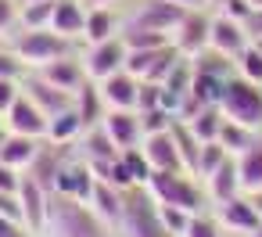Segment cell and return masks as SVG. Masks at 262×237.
I'll return each mask as SVG.
<instances>
[{
	"label": "cell",
	"mask_w": 262,
	"mask_h": 237,
	"mask_svg": "<svg viewBox=\"0 0 262 237\" xmlns=\"http://www.w3.org/2000/svg\"><path fill=\"white\" fill-rule=\"evenodd\" d=\"M233 65H237V76H241V79H248V83L262 87V47H258V44H251V47H248Z\"/></svg>",
	"instance_id": "obj_35"
},
{
	"label": "cell",
	"mask_w": 262,
	"mask_h": 237,
	"mask_svg": "<svg viewBox=\"0 0 262 237\" xmlns=\"http://www.w3.org/2000/svg\"><path fill=\"white\" fill-rule=\"evenodd\" d=\"M151 108H162V83H147V79H140L137 112H151Z\"/></svg>",
	"instance_id": "obj_42"
},
{
	"label": "cell",
	"mask_w": 262,
	"mask_h": 237,
	"mask_svg": "<svg viewBox=\"0 0 262 237\" xmlns=\"http://www.w3.org/2000/svg\"><path fill=\"white\" fill-rule=\"evenodd\" d=\"M76 112H79V119H83V126H86V130H94V126H101V122H104L108 104H104L101 87H97L94 79H86V83L76 90Z\"/></svg>",
	"instance_id": "obj_25"
},
{
	"label": "cell",
	"mask_w": 262,
	"mask_h": 237,
	"mask_svg": "<svg viewBox=\"0 0 262 237\" xmlns=\"http://www.w3.org/2000/svg\"><path fill=\"white\" fill-rule=\"evenodd\" d=\"M4 130H8V133H18V137H36V140H43V137H47V115L22 94V97L8 108Z\"/></svg>",
	"instance_id": "obj_13"
},
{
	"label": "cell",
	"mask_w": 262,
	"mask_h": 237,
	"mask_svg": "<svg viewBox=\"0 0 262 237\" xmlns=\"http://www.w3.org/2000/svg\"><path fill=\"white\" fill-rule=\"evenodd\" d=\"M190 65H194V72H201V76H212V79H233L237 76V65H233V58H226V54H219V51H201L198 58H190Z\"/></svg>",
	"instance_id": "obj_27"
},
{
	"label": "cell",
	"mask_w": 262,
	"mask_h": 237,
	"mask_svg": "<svg viewBox=\"0 0 262 237\" xmlns=\"http://www.w3.org/2000/svg\"><path fill=\"white\" fill-rule=\"evenodd\" d=\"M0 237H33L18 219H8V216H0Z\"/></svg>",
	"instance_id": "obj_46"
},
{
	"label": "cell",
	"mask_w": 262,
	"mask_h": 237,
	"mask_svg": "<svg viewBox=\"0 0 262 237\" xmlns=\"http://www.w3.org/2000/svg\"><path fill=\"white\" fill-rule=\"evenodd\" d=\"M212 216L219 219L223 233H237V237H251L258 230V223H262V216L255 212V205L248 201V194H237L230 201L212 205Z\"/></svg>",
	"instance_id": "obj_9"
},
{
	"label": "cell",
	"mask_w": 262,
	"mask_h": 237,
	"mask_svg": "<svg viewBox=\"0 0 262 237\" xmlns=\"http://www.w3.org/2000/svg\"><path fill=\"white\" fill-rule=\"evenodd\" d=\"M219 112H223V119L262 133V87H255L241 76L226 79L223 97H219Z\"/></svg>",
	"instance_id": "obj_3"
},
{
	"label": "cell",
	"mask_w": 262,
	"mask_h": 237,
	"mask_svg": "<svg viewBox=\"0 0 262 237\" xmlns=\"http://www.w3.org/2000/svg\"><path fill=\"white\" fill-rule=\"evenodd\" d=\"M94 4H115V0H86V8H94Z\"/></svg>",
	"instance_id": "obj_50"
},
{
	"label": "cell",
	"mask_w": 262,
	"mask_h": 237,
	"mask_svg": "<svg viewBox=\"0 0 262 237\" xmlns=\"http://www.w3.org/2000/svg\"><path fill=\"white\" fill-rule=\"evenodd\" d=\"M244 29H248V36H251V44H255V40H262V8H255V11L248 15V22H244Z\"/></svg>",
	"instance_id": "obj_47"
},
{
	"label": "cell",
	"mask_w": 262,
	"mask_h": 237,
	"mask_svg": "<svg viewBox=\"0 0 262 237\" xmlns=\"http://www.w3.org/2000/svg\"><path fill=\"white\" fill-rule=\"evenodd\" d=\"M18 4H33V0H18Z\"/></svg>",
	"instance_id": "obj_54"
},
{
	"label": "cell",
	"mask_w": 262,
	"mask_h": 237,
	"mask_svg": "<svg viewBox=\"0 0 262 237\" xmlns=\"http://www.w3.org/2000/svg\"><path fill=\"white\" fill-rule=\"evenodd\" d=\"M126 237H172L165 226H162V216H158V201L151 198L147 187H133L126 190V208H122V226H119Z\"/></svg>",
	"instance_id": "obj_4"
},
{
	"label": "cell",
	"mask_w": 262,
	"mask_h": 237,
	"mask_svg": "<svg viewBox=\"0 0 262 237\" xmlns=\"http://www.w3.org/2000/svg\"><path fill=\"white\" fill-rule=\"evenodd\" d=\"M190 8L169 4V0H140L133 4V11L122 18V29H144V33H165L172 40V29L183 22Z\"/></svg>",
	"instance_id": "obj_5"
},
{
	"label": "cell",
	"mask_w": 262,
	"mask_h": 237,
	"mask_svg": "<svg viewBox=\"0 0 262 237\" xmlns=\"http://www.w3.org/2000/svg\"><path fill=\"white\" fill-rule=\"evenodd\" d=\"M223 237H237V233H223Z\"/></svg>",
	"instance_id": "obj_56"
},
{
	"label": "cell",
	"mask_w": 262,
	"mask_h": 237,
	"mask_svg": "<svg viewBox=\"0 0 262 237\" xmlns=\"http://www.w3.org/2000/svg\"><path fill=\"white\" fill-rule=\"evenodd\" d=\"M258 137H262L258 130H248V126H241V122H230V119H223L219 144L226 147V155H230V158H241L248 147H255V140H258Z\"/></svg>",
	"instance_id": "obj_26"
},
{
	"label": "cell",
	"mask_w": 262,
	"mask_h": 237,
	"mask_svg": "<svg viewBox=\"0 0 262 237\" xmlns=\"http://www.w3.org/2000/svg\"><path fill=\"white\" fill-rule=\"evenodd\" d=\"M36 76H43L51 87H58V90H65V94H72L76 97V90L86 83V69H83V58H79V51L76 54H65V58H58V61H51V65H43V69H33Z\"/></svg>",
	"instance_id": "obj_15"
},
{
	"label": "cell",
	"mask_w": 262,
	"mask_h": 237,
	"mask_svg": "<svg viewBox=\"0 0 262 237\" xmlns=\"http://www.w3.org/2000/svg\"><path fill=\"white\" fill-rule=\"evenodd\" d=\"M158 216H162V226H165L172 237H183L194 212H187V208H180V205H158Z\"/></svg>",
	"instance_id": "obj_36"
},
{
	"label": "cell",
	"mask_w": 262,
	"mask_h": 237,
	"mask_svg": "<svg viewBox=\"0 0 262 237\" xmlns=\"http://www.w3.org/2000/svg\"><path fill=\"white\" fill-rule=\"evenodd\" d=\"M47 205H51V190L40 187L26 173L22 176V187H18V208H22V226L33 237H43V230H47Z\"/></svg>",
	"instance_id": "obj_8"
},
{
	"label": "cell",
	"mask_w": 262,
	"mask_h": 237,
	"mask_svg": "<svg viewBox=\"0 0 262 237\" xmlns=\"http://www.w3.org/2000/svg\"><path fill=\"white\" fill-rule=\"evenodd\" d=\"M8 44L26 61L29 72L33 69H43V65H51V61H58L65 54H76V44L65 40V36H58L54 29H18Z\"/></svg>",
	"instance_id": "obj_2"
},
{
	"label": "cell",
	"mask_w": 262,
	"mask_h": 237,
	"mask_svg": "<svg viewBox=\"0 0 262 237\" xmlns=\"http://www.w3.org/2000/svg\"><path fill=\"white\" fill-rule=\"evenodd\" d=\"M140 151H144L151 173H176V169H183L172 130H165V133H147V137L140 140Z\"/></svg>",
	"instance_id": "obj_14"
},
{
	"label": "cell",
	"mask_w": 262,
	"mask_h": 237,
	"mask_svg": "<svg viewBox=\"0 0 262 237\" xmlns=\"http://www.w3.org/2000/svg\"><path fill=\"white\" fill-rule=\"evenodd\" d=\"M251 237H262V223H258V230H255V233H251Z\"/></svg>",
	"instance_id": "obj_52"
},
{
	"label": "cell",
	"mask_w": 262,
	"mask_h": 237,
	"mask_svg": "<svg viewBox=\"0 0 262 237\" xmlns=\"http://www.w3.org/2000/svg\"><path fill=\"white\" fill-rule=\"evenodd\" d=\"M122 33V18L112 4H94L86 8V29H83V44H104L112 36Z\"/></svg>",
	"instance_id": "obj_20"
},
{
	"label": "cell",
	"mask_w": 262,
	"mask_h": 237,
	"mask_svg": "<svg viewBox=\"0 0 262 237\" xmlns=\"http://www.w3.org/2000/svg\"><path fill=\"white\" fill-rule=\"evenodd\" d=\"M22 94L47 115V119H54V115H61V112H69L72 104H76V97L72 94H65V90H58V87H51L43 76H36V72H26V79H22Z\"/></svg>",
	"instance_id": "obj_12"
},
{
	"label": "cell",
	"mask_w": 262,
	"mask_h": 237,
	"mask_svg": "<svg viewBox=\"0 0 262 237\" xmlns=\"http://www.w3.org/2000/svg\"><path fill=\"white\" fill-rule=\"evenodd\" d=\"M183 237H223V226H219V219L212 212H194Z\"/></svg>",
	"instance_id": "obj_37"
},
{
	"label": "cell",
	"mask_w": 262,
	"mask_h": 237,
	"mask_svg": "<svg viewBox=\"0 0 262 237\" xmlns=\"http://www.w3.org/2000/svg\"><path fill=\"white\" fill-rule=\"evenodd\" d=\"M137 115H140L144 137H147V133H165V130H172V122H176L165 108H151V112H137Z\"/></svg>",
	"instance_id": "obj_39"
},
{
	"label": "cell",
	"mask_w": 262,
	"mask_h": 237,
	"mask_svg": "<svg viewBox=\"0 0 262 237\" xmlns=\"http://www.w3.org/2000/svg\"><path fill=\"white\" fill-rule=\"evenodd\" d=\"M94 176H97L101 183H112L115 190H133V187H137V180H133L129 165L122 162V155H119L115 162H108V165H97V169H94Z\"/></svg>",
	"instance_id": "obj_32"
},
{
	"label": "cell",
	"mask_w": 262,
	"mask_h": 237,
	"mask_svg": "<svg viewBox=\"0 0 262 237\" xmlns=\"http://www.w3.org/2000/svg\"><path fill=\"white\" fill-rule=\"evenodd\" d=\"M122 162L129 165V173H133V180H137V187H147V180H151V165H147L144 151H140V147L122 151Z\"/></svg>",
	"instance_id": "obj_40"
},
{
	"label": "cell",
	"mask_w": 262,
	"mask_h": 237,
	"mask_svg": "<svg viewBox=\"0 0 262 237\" xmlns=\"http://www.w3.org/2000/svg\"><path fill=\"white\" fill-rule=\"evenodd\" d=\"M26 61L11 51V44H0V79H26Z\"/></svg>",
	"instance_id": "obj_38"
},
{
	"label": "cell",
	"mask_w": 262,
	"mask_h": 237,
	"mask_svg": "<svg viewBox=\"0 0 262 237\" xmlns=\"http://www.w3.org/2000/svg\"><path fill=\"white\" fill-rule=\"evenodd\" d=\"M40 147H43V140H36V137L4 133V140H0V162H4V165H15V169H22V173H26V169L36 162Z\"/></svg>",
	"instance_id": "obj_23"
},
{
	"label": "cell",
	"mask_w": 262,
	"mask_h": 237,
	"mask_svg": "<svg viewBox=\"0 0 262 237\" xmlns=\"http://www.w3.org/2000/svg\"><path fill=\"white\" fill-rule=\"evenodd\" d=\"M101 87V97L108 104V112H137V94H140V79L133 72H115L108 79L97 83Z\"/></svg>",
	"instance_id": "obj_16"
},
{
	"label": "cell",
	"mask_w": 262,
	"mask_h": 237,
	"mask_svg": "<svg viewBox=\"0 0 262 237\" xmlns=\"http://www.w3.org/2000/svg\"><path fill=\"white\" fill-rule=\"evenodd\" d=\"M22 97V79H0V112L8 115V108Z\"/></svg>",
	"instance_id": "obj_45"
},
{
	"label": "cell",
	"mask_w": 262,
	"mask_h": 237,
	"mask_svg": "<svg viewBox=\"0 0 262 237\" xmlns=\"http://www.w3.org/2000/svg\"><path fill=\"white\" fill-rule=\"evenodd\" d=\"M201 4H215V0H201Z\"/></svg>",
	"instance_id": "obj_55"
},
{
	"label": "cell",
	"mask_w": 262,
	"mask_h": 237,
	"mask_svg": "<svg viewBox=\"0 0 262 237\" xmlns=\"http://www.w3.org/2000/svg\"><path fill=\"white\" fill-rule=\"evenodd\" d=\"M83 133H86V126H83V119H79V112H76V104H72L69 112L47 119V137H43V140H47V144H58V147H76Z\"/></svg>",
	"instance_id": "obj_24"
},
{
	"label": "cell",
	"mask_w": 262,
	"mask_h": 237,
	"mask_svg": "<svg viewBox=\"0 0 262 237\" xmlns=\"http://www.w3.org/2000/svg\"><path fill=\"white\" fill-rule=\"evenodd\" d=\"M237 173H241V187H244V194L262 190V137L255 140V147H248V151L237 158Z\"/></svg>",
	"instance_id": "obj_28"
},
{
	"label": "cell",
	"mask_w": 262,
	"mask_h": 237,
	"mask_svg": "<svg viewBox=\"0 0 262 237\" xmlns=\"http://www.w3.org/2000/svg\"><path fill=\"white\" fill-rule=\"evenodd\" d=\"M79 58H83L86 79L101 83V79H108V76H115V72L126 69L129 51H126V40H122V33H119V36H112V40H104V44H86V47L79 51Z\"/></svg>",
	"instance_id": "obj_6"
},
{
	"label": "cell",
	"mask_w": 262,
	"mask_h": 237,
	"mask_svg": "<svg viewBox=\"0 0 262 237\" xmlns=\"http://www.w3.org/2000/svg\"><path fill=\"white\" fill-rule=\"evenodd\" d=\"M94 187H97V176H94V169H90V165L79 158V151H72V155L65 158L61 173H58V183H54V190H58V194H65V198H76V201L90 205V194H94Z\"/></svg>",
	"instance_id": "obj_11"
},
{
	"label": "cell",
	"mask_w": 262,
	"mask_h": 237,
	"mask_svg": "<svg viewBox=\"0 0 262 237\" xmlns=\"http://www.w3.org/2000/svg\"><path fill=\"white\" fill-rule=\"evenodd\" d=\"M122 40H126V51H158L172 44L165 33H144V29H122Z\"/></svg>",
	"instance_id": "obj_33"
},
{
	"label": "cell",
	"mask_w": 262,
	"mask_h": 237,
	"mask_svg": "<svg viewBox=\"0 0 262 237\" xmlns=\"http://www.w3.org/2000/svg\"><path fill=\"white\" fill-rule=\"evenodd\" d=\"M51 18H54V0L18 4V29H51Z\"/></svg>",
	"instance_id": "obj_30"
},
{
	"label": "cell",
	"mask_w": 262,
	"mask_h": 237,
	"mask_svg": "<svg viewBox=\"0 0 262 237\" xmlns=\"http://www.w3.org/2000/svg\"><path fill=\"white\" fill-rule=\"evenodd\" d=\"M0 44H8V40H0Z\"/></svg>",
	"instance_id": "obj_58"
},
{
	"label": "cell",
	"mask_w": 262,
	"mask_h": 237,
	"mask_svg": "<svg viewBox=\"0 0 262 237\" xmlns=\"http://www.w3.org/2000/svg\"><path fill=\"white\" fill-rule=\"evenodd\" d=\"M108 230L112 226H122V208H126V190H115L112 183H101L97 180V187H94V194H90V205H86Z\"/></svg>",
	"instance_id": "obj_19"
},
{
	"label": "cell",
	"mask_w": 262,
	"mask_h": 237,
	"mask_svg": "<svg viewBox=\"0 0 262 237\" xmlns=\"http://www.w3.org/2000/svg\"><path fill=\"white\" fill-rule=\"evenodd\" d=\"M248 201H251V205H255V212L262 216V190H251V194H248Z\"/></svg>",
	"instance_id": "obj_48"
},
{
	"label": "cell",
	"mask_w": 262,
	"mask_h": 237,
	"mask_svg": "<svg viewBox=\"0 0 262 237\" xmlns=\"http://www.w3.org/2000/svg\"><path fill=\"white\" fill-rule=\"evenodd\" d=\"M0 133H8V130H4V112H0Z\"/></svg>",
	"instance_id": "obj_51"
},
{
	"label": "cell",
	"mask_w": 262,
	"mask_h": 237,
	"mask_svg": "<svg viewBox=\"0 0 262 237\" xmlns=\"http://www.w3.org/2000/svg\"><path fill=\"white\" fill-rule=\"evenodd\" d=\"M201 183H205V194H208L212 205L244 194V187H241V173H237V158H226V162H223L208 180H201Z\"/></svg>",
	"instance_id": "obj_22"
},
{
	"label": "cell",
	"mask_w": 262,
	"mask_h": 237,
	"mask_svg": "<svg viewBox=\"0 0 262 237\" xmlns=\"http://www.w3.org/2000/svg\"><path fill=\"white\" fill-rule=\"evenodd\" d=\"M0 140H4V133H0Z\"/></svg>",
	"instance_id": "obj_57"
},
{
	"label": "cell",
	"mask_w": 262,
	"mask_h": 237,
	"mask_svg": "<svg viewBox=\"0 0 262 237\" xmlns=\"http://www.w3.org/2000/svg\"><path fill=\"white\" fill-rule=\"evenodd\" d=\"M230 155H226V147L219 144V140H212V144H201V158H198V169H194V176L198 180H208L223 162H226Z\"/></svg>",
	"instance_id": "obj_34"
},
{
	"label": "cell",
	"mask_w": 262,
	"mask_h": 237,
	"mask_svg": "<svg viewBox=\"0 0 262 237\" xmlns=\"http://www.w3.org/2000/svg\"><path fill=\"white\" fill-rule=\"evenodd\" d=\"M208 26H212V15L205 8H190L183 22L172 29V47L183 58H198L201 51H208Z\"/></svg>",
	"instance_id": "obj_7"
},
{
	"label": "cell",
	"mask_w": 262,
	"mask_h": 237,
	"mask_svg": "<svg viewBox=\"0 0 262 237\" xmlns=\"http://www.w3.org/2000/svg\"><path fill=\"white\" fill-rule=\"evenodd\" d=\"M79 158L90 165V169H97V165H108V162H115L122 151L112 144V137L104 133V126H94V130H86L83 137H79Z\"/></svg>",
	"instance_id": "obj_21"
},
{
	"label": "cell",
	"mask_w": 262,
	"mask_h": 237,
	"mask_svg": "<svg viewBox=\"0 0 262 237\" xmlns=\"http://www.w3.org/2000/svg\"><path fill=\"white\" fill-rule=\"evenodd\" d=\"M208 47L237 61V58L251 47V36H248L244 22L226 18V15H219V11H215V15H212V26H208Z\"/></svg>",
	"instance_id": "obj_10"
},
{
	"label": "cell",
	"mask_w": 262,
	"mask_h": 237,
	"mask_svg": "<svg viewBox=\"0 0 262 237\" xmlns=\"http://www.w3.org/2000/svg\"><path fill=\"white\" fill-rule=\"evenodd\" d=\"M169 4H180V8H205L201 0H169Z\"/></svg>",
	"instance_id": "obj_49"
},
{
	"label": "cell",
	"mask_w": 262,
	"mask_h": 237,
	"mask_svg": "<svg viewBox=\"0 0 262 237\" xmlns=\"http://www.w3.org/2000/svg\"><path fill=\"white\" fill-rule=\"evenodd\" d=\"M22 169H15V165H4L0 162V194H11V198H18V187H22Z\"/></svg>",
	"instance_id": "obj_44"
},
{
	"label": "cell",
	"mask_w": 262,
	"mask_h": 237,
	"mask_svg": "<svg viewBox=\"0 0 262 237\" xmlns=\"http://www.w3.org/2000/svg\"><path fill=\"white\" fill-rule=\"evenodd\" d=\"M215 11L226 15V18H237V22H248V15L255 11L251 0H215Z\"/></svg>",
	"instance_id": "obj_43"
},
{
	"label": "cell",
	"mask_w": 262,
	"mask_h": 237,
	"mask_svg": "<svg viewBox=\"0 0 262 237\" xmlns=\"http://www.w3.org/2000/svg\"><path fill=\"white\" fill-rule=\"evenodd\" d=\"M147 190L158 205H180L187 212H208V194H205V183L187 173V169H176V173H151L147 180Z\"/></svg>",
	"instance_id": "obj_1"
},
{
	"label": "cell",
	"mask_w": 262,
	"mask_h": 237,
	"mask_svg": "<svg viewBox=\"0 0 262 237\" xmlns=\"http://www.w3.org/2000/svg\"><path fill=\"white\" fill-rule=\"evenodd\" d=\"M172 137H176V147H180V162L187 173L198 169V158H201V140L194 137V130L187 122H172Z\"/></svg>",
	"instance_id": "obj_29"
},
{
	"label": "cell",
	"mask_w": 262,
	"mask_h": 237,
	"mask_svg": "<svg viewBox=\"0 0 262 237\" xmlns=\"http://www.w3.org/2000/svg\"><path fill=\"white\" fill-rule=\"evenodd\" d=\"M251 4H255V8H262V0H251Z\"/></svg>",
	"instance_id": "obj_53"
},
{
	"label": "cell",
	"mask_w": 262,
	"mask_h": 237,
	"mask_svg": "<svg viewBox=\"0 0 262 237\" xmlns=\"http://www.w3.org/2000/svg\"><path fill=\"white\" fill-rule=\"evenodd\" d=\"M51 29L72 44H83V29H86V4L83 0H54V18Z\"/></svg>",
	"instance_id": "obj_17"
},
{
	"label": "cell",
	"mask_w": 262,
	"mask_h": 237,
	"mask_svg": "<svg viewBox=\"0 0 262 237\" xmlns=\"http://www.w3.org/2000/svg\"><path fill=\"white\" fill-rule=\"evenodd\" d=\"M18 33V0H0V40Z\"/></svg>",
	"instance_id": "obj_41"
},
{
	"label": "cell",
	"mask_w": 262,
	"mask_h": 237,
	"mask_svg": "<svg viewBox=\"0 0 262 237\" xmlns=\"http://www.w3.org/2000/svg\"><path fill=\"white\" fill-rule=\"evenodd\" d=\"M101 126H104V133L112 137V144L119 151L140 147V140H144V130H140V115L137 112H108Z\"/></svg>",
	"instance_id": "obj_18"
},
{
	"label": "cell",
	"mask_w": 262,
	"mask_h": 237,
	"mask_svg": "<svg viewBox=\"0 0 262 237\" xmlns=\"http://www.w3.org/2000/svg\"><path fill=\"white\" fill-rule=\"evenodd\" d=\"M187 126L194 130V137H198L201 144H212V140H219V130H223V112H219V108H201V112H198Z\"/></svg>",
	"instance_id": "obj_31"
}]
</instances>
